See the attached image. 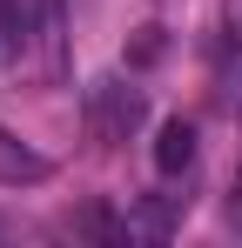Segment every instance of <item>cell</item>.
<instances>
[{"label":"cell","mask_w":242,"mask_h":248,"mask_svg":"<svg viewBox=\"0 0 242 248\" xmlns=\"http://www.w3.org/2000/svg\"><path fill=\"white\" fill-rule=\"evenodd\" d=\"M141 87H128L121 74H108V81L87 87V127H94V141L101 148H115V141H128L135 127H141Z\"/></svg>","instance_id":"obj_1"},{"label":"cell","mask_w":242,"mask_h":248,"mask_svg":"<svg viewBox=\"0 0 242 248\" xmlns=\"http://www.w3.org/2000/svg\"><path fill=\"white\" fill-rule=\"evenodd\" d=\"M54 174V161L47 155H34L27 141H14L7 127H0V188H20V181H47Z\"/></svg>","instance_id":"obj_2"},{"label":"cell","mask_w":242,"mask_h":248,"mask_svg":"<svg viewBox=\"0 0 242 248\" xmlns=\"http://www.w3.org/2000/svg\"><path fill=\"white\" fill-rule=\"evenodd\" d=\"M189 161H195V127H189V121H161V134H155V168H161V174H182Z\"/></svg>","instance_id":"obj_3"},{"label":"cell","mask_w":242,"mask_h":248,"mask_svg":"<svg viewBox=\"0 0 242 248\" xmlns=\"http://www.w3.org/2000/svg\"><path fill=\"white\" fill-rule=\"evenodd\" d=\"M229 221L242 228V174H236V188H229Z\"/></svg>","instance_id":"obj_4"},{"label":"cell","mask_w":242,"mask_h":248,"mask_svg":"<svg viewBox=\"0 0 242 248\" xmlns=\"http://www.w3.org/2000/svg\"><path fill=\"white\" fill-rule=\"evenodd\" d=\"M0 235H7V228H0Z\"/></svg>","instance_id":"obj_5"}]
</instances>
